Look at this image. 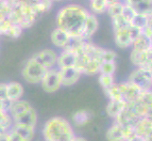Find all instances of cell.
I'll return each instance as SVG.
<instances>
[{"mask_svg": "<svg viewBox=\"0 0 152 141\" xmlns=\"http://www.w3.org/2000/svg\"><path fill=\"white\" fill-rule=\"evenodd\" d=\"M89 9L77 3L64 5L56 14V25L73 38H80Z\"/></svg>", "mask_w": 152, "mask_h": 141, "instance_id": "cell-1", "label": "cell"}, {"mask_svg": "<svg viewBox=\"0 0 152 141\" xmlns=\"http://www.w3.org/2000/svg\"><path fill=\"white\" fill-rule=\"evenodd\" d=\"M45 141H74L76 134L69 121L61 117H54L45 122L43 129Z\"/></svg>", "mask_w": 152, "mask_h": 141, "instance_id": "cell-2", "label": "cell"}, {"mask_svg": "<svg viewBox=\"0 0 152 141\" xmlns=\"http://www.w3.org/2000/svg\"><path fill=\"white\" fill-rule=\"evenodd\" d=\"M8 17L13 24L20 25L24 30L31 27L39 19L38 15L34 12L32 3L26 0L15 4Z\"/></svg>", "mask_w": 152, "mask_h": 141, "instance_id": "cell-3", "label": "cell"}, {"mask_svg": "<svg viewBox=\"0 0 152 141\" xmlns=\"http://www.w3.org/2000/svg\"><path fill=\"white\" fill-rule=\"evenodd\" d=\"M46 71L48 69L42 66L32 56H30L24 64L21 74H22L23 79L27 83L36 85L41 83Z\"/></svg>", "mask_w": 152, "mask_h": 141, "instance_id": "cell-4", "label": "cell"}, {"mask_svg": "<svg viewBox=\"0 0 152 141\" xmlns=\"http://www.w3.org/2000/svg\"><path fill=\"white\" fill-rule=\"evenodd\" d=\"M142 34V30L136 28L132 25H129L128 27L113 31L114 43L120 49L129 48L132 47L133 41Z\"/></svg>", "mask_w": 152, "mask_h": 141, "instance_id": "cell-5", "label": "cell"}, {"mask_svg": "<svg viewBox=\"0 0 152 141\" xmlns=\"http://www.w3.org/2000/svg\"><path fill=\"white\" fill-rule=\"evenodd\" d=\"M128 81L142 90H152V72L144 67H136L129 74Z\"/></svg>", "mask_w": 152, "mask_h": 141, "instance_id": "cell-6", "label": "cell"}, {"mask_svg": "<svg viewBox=\"0 0 152 141\" xmlns=\"http://www.w3.org/2000/svg\"><path fill=\"white\" fill-rule=\"evenodd\" d=\"M40 84L43 87V90L48 93H54L59 90L61 87H62L61 83L59 69L57 67L48 69L45 72Z\"/></svg>", "mask_w": 152, "mask_h": 141, "instance_id": "cell-7", "label": "cell"}, {"mask_svg": "<svg viewBox=\"0 0 152 141\" xmlns=\"http://www.w3.org/2000/svg\"><path fill=\"white\" fill-rule=\"evenodd\" d=\"M134 134V127L123 126L117 122L108 129L106 133V138L108 141H127Z\"/></svg>", "mask_w": 152, "mask_h": 141, "instance_id": "cell-8", "label": "cell"}, {"mask_svg": "<svg viewBox=\"0 0 152 141\" xmlns=\"http://www.w3.org/2000/svg\"><path fill=\"white\" fill-rule=\"evenodd\" d=\"M58 52L51 48H45L41 51L36 52L32 56L35 60H37L39 63L44 66L45 69H52L57 67V59H58Z\"/></svg>", "mask_w": 152, "mask_h": 141, "instance_id": "cell-9", "label": "cell"}, {"mask_svg": "<svg viewBox=\"0 0 152 141\" xmlns=\"http://www.w3.org/2000/svg\"><path fill=\"white\" fill-rule=\"evenodd\" d=\"M59 72L61 86L64 87H71L75 85L82 75L81 72L77 69L75 66L60 68Z\"/></svg>", "mask_w": 152, "mask_h": 141, "instance_id": "cell-10", "label": "cell"}, {"mask_svg": "<svg viewBox=\"0 0 152 141\" xmlns=\"http://www.w3.org/2000/svg\"><path fill=\"white\" fill-rule=\"evenodd\" d=\"M72 38L73 37H71L66 31L62 30L57 27L50 34L51 43L53 44L54 47H56V48L60 50H64L68 48V46L71 43Z\"/></svg>", "mask_w": 152, "mask_h": 141, "instance_id": "cell-11", "label": "cell"}, {"mask_svg": "<svg viewBox=\"0 0 152 141\" xmlns=\"http://www.w3.org/2000/svg\"><path fill=\"white\" fill-rule=\"evenodd\" d=\"M118 86L120 88V91H121L123 100L127 103L136 101L140 97L141 94H142V92L145 91L129 81L119 83Z\"/></svg>", "mask_w": 152, "mask_h": 141, "instance_id": "cell-12", "label": "cell"}, {"mask_svg": "<svg viewBox=\"0 0 152 141\" xmlns=\"http://www.w3.org/2000/svg\"><path fill=\"white\" fill-rule=\"evenodd\" d=\"M99 27V21L97 15L92 12H89L88 16L85 20L83 29L81 32V39L84 40H91L93 36L96 33Z\"/></svg>", "mask_w": 152, "mask_h": 141, "instance_id": "cell-13", "label": "cell"}, {"mask_svg": "<svg viewBox=\"0 0 152 141\" xmlns=\"http://www.w3.org/2000/svg\"><path fill=\"white\" fill-rule=\"evenodd\" d=\"M38 116L36 113L35 109L30 106L28 109H27L23 113L19 114L18 116L12 118L13 124H21V125H28V126L35 127L37 123Z\"/></svg>", "mask_w": 152, "mask_h": 141, "instance_id": "cell-14", "label": "cell"}, {"mask_svg": "<svg viewBox=\"0 0 152 141\" xmlns=\"http://www.w3.org/2000/svg\"><path fill=\"white\" fill-rule=\"evenodd\" d=\"M123 2L132 7L136 13L152 16V0H124Z\"/></svg>", "mask_w": 152, "mask_h": 141, "instance_id": "cell-15", "label": "cell"}, {"mask_svg": "<svg viewBox=\"0 0 152 141\" xmlns=\"http://www.w3.org/2000/svg\"><path fill=\"white\" fill-rule=\"evenodd\" d=\"M76 64V54L70 49L61 50L58 54L57 59V68H64V67H73Z\"/></svg>", "mask_w": 152, "mask_h": 141, "instance_id": "cell-16", "label": "cell"}, {"mask_svg": "<svg viewBox=\"0 0 152 141\" xmlns=\"http://www.w3.org/2000/svg\"><path fill=\"white\" fill-rule=\"evenodd\" d=\"M134 133L144 138H146L152 133V119L143 117L134 125Z\"/></svg>", "mask_w": 152, "mask_h": 141, "instance_id": "cell-17", "label": "cell"}, {"mask_svg": "<svg viewBox=\"0 0 152 141\" xmlns=\"http://www.w3.org/2000/svg\"><path fill=\"white\" fill-rule=\"evenodd\" d=\"M7 98L10 102L20 100L24 94V87L18 82H10L6 86Z\"/></svg>", "mask_w": 152, "mask_h": 141, "instance_id": "cell-18", "label": "cell"}, {"mask_svg": "<svg viewBox=\"0 0 152 141\" xmlns=\"http://www.w3.org/2000/svg\"><path fill=\"white\" fill-rule=\"evenodd\" d=\"M127 106V102L124 100H110L106 107V112L112 119H115Z\"/></svg>", "mask_w": 152, "mask_h": 141, "instance_id": "cell-19", "label": "cell"}, {"mask_svg": "<svg viewBox=\"0 0 152 141\" xmlns=\"http://www.w3.org/2000/svg\"><path fill=\"white\" fill-rule=\"evenodd\" d=\"M35 127L28 126V125H21V124H13L12 129L14 132H16L24 141H31L34 137Z\"/></svg>", "mask_w": 152, "mask_h": 141, "instance_id": "cell-20", "label": "cell"}, {"mask_svg": "<svg viewBox=\"0 0 152 141\" xmlns=\"http://www.w3.org/2000/svg\"><path fill=\"white\" fill-rule=\"evenodd\" d=\"M108 7L107 0H89V12L96 15L106 13Z\"/></svg>", "mask_w": 152, "mask_h": 141, "instance_id": "cell-21", "label": "cell"}, {"mask_svg": "<svg viewBox=\"0 0 152 141\" xmlns=\"http://www.w3.org/2000/svg\"><path fill=\"white\" fill-rule=\"evenodd\" d=\"M92 118L91 113L87 110H78L76 113H74L72 117L73 122L76 126H83L87 124Z\"/></svg>", "mask_w": 152, "mask_h": 141, "instance_id": "cell-22", "label": "cell"}, {"mask_svg": "<svg viewBox=\"0 0 152 141\" xmlns=\"http://www.w3.org/2000/svg\"><path fill=\"white\" fill-rule=\"evenodd\" d=\"M132 47V50L136 51V52L145 51V50H148V48H150L149 40L144 34H142L133 41Z\"/></svg>", "mask_w": 152, "mask_h": 141, "instance_id": "cell-23", "label": "cell"}, {"mask_svg": "<svg viewBox=\"0 0 152 141\" xmlns=\"http://www.w3.org/2000/svg\"><path fill=\"white\" fill-rule=\"evenodd\" d=\"M124 7H125V3L123 1H118V2L113 3L108 7L106 13L111 17V19L120 16V15H122V13H123Z\"/></svg>", "mask_w": 152, "mask_h": 141, "instance_id": "cell-24", "label": "cell"}, {"mask_svg": "<svg viewBox=\"0 0 152 141\" xmlns=\"http://www.w3.org/2000/svg\"><path fill=\"white\" fill-rule=\"evenodd\" d=\"M99 66L100 63L96 59H91L86 64L82 71V74L85 75H97L99 74Z\"/></svg>", "mask_w": 152, "mask_h": 141, "instance_id": "cell-25", "label": "cell"}, {"mask_svg": "<svg viewBox=\"0 0 152 141\" xmlns=\"http://www.w3.org/2000/svg\"><path fill=\"white\" fill-rule=\"evenodd\" d=\"M148 18L149 17L145 16V15L136 13L134 18L132 19V22H130V25H132V27H136V28H138V29L143 31L146 27V25H148Z\"/></svg>", "mask_w": 152, "mask_h": 141, "instance_id": "cell-26", "label": "cell"}, {"mask_svg": "<svg viewBox=\"0 0 152 141\" xmlns=\"http://www.w3.org/2000/svg\"><path fill=\"white\" fill-rule=\"evenodd\" d=\"M106 95L109 97L110 100H123L121 91H120V88L118 84H113L111 87L107 88V90H104Z\"/></svg>", "mask_w": 152, "mask_h": 141, "instance_id": "cell-27", "label": "cell"}, {"mask_svg": "<svg viewBox=\"0 0 152 141\" xmlns=\"http://www.w3.org/2000/svg\"><path fill=\"white\" fill-rule=\"evenodd\" d=\"M116 71V63L115 61L101 62L99 66V74H114Z\"/></svg>", "mask_w": 152, "mask_h": 141, "instance_id": "cell-28", "label": "cell"}, {"mask_svg": "<svg viewBox=\"0 0 152 141\" xmlns=\"http://www.w3.org/2000/svg\"><path fill=\"white\" fill-rule=\"evenodd\" d=\"M98 82L102 88L105 90L107 88L111 87L113 84H115V80H114V76L113 74H99L98 77Z\"/></svg>", "mask_w": 152, "mask_h": 141, "instance_id": "cell-29", "label": "cell"}, {"mask_svg": "<svg viewBox=\"0 0 152 141\" xmlns=\"http://www.w3.org/2000/svg\"><path fill=\"white\" fill-rule=\"evenodd\" d=\"M112 25H113V30L115 31V30L128 27L129 25H130V24L123 17V15H120V16L114 17L112 19Z\"/></svg>", "mask_w": 152, "mask_h": 141, "instance_id": "cell-30", "label": "cell"}, {"mask_svg": "<svg viewBox=\"0 0 152 141\" xmlns=\"http://www.w3.org/2000/svg\"><path fill=\"white\" fill-rule=\"evenodd\" d=\"M12 25L13 23L10 20L9 17H5L2 20H0V37L1 36H6L7 37Z\"/></svg>", "mask_w": 152, "mask_h": 141, "instance_id": "cell-31", "label": "cell"}, {"mask_svg": "<svg viewBox=\"0 0 152 141\" xmlns=\"http://www.w3.org/2000/svg\"><path fill=\"white\" fill-rule=\"evenodd\" d=\"M116 59H117V54L113 50L104 48L100 56V63L101 62H107V61H115Z\"/></svg>", "mask_w": 152, "mask_h": 141, "instance_id": "cell-32", "label": "cell"}, {"mask_svg": "<svg viewBox=\"0 0 152 141\" xmlns=\"http://www.w3.org/2000/svg\"><path fill=\"white\" fill-rule=\"evenodd\" d=\"M122 15H123V17L130 24V22H132V19L136 15V12L130 6H129V5H127V4H125Z\"/></svg>", "mask_w": 152, "mask_h": 141, "instance_id": "cell-33", "label": "cell"}, {"mask_svg": "<svg viewBox=\"0 0 152 141\" xmlns=\"http://www.w3.org/2000/svg\"><path fill=\"white\" fill-rule=\"evenodd\" d=\"M6 83H0V101H9L6 92Z\"/></svg>", "mask_w": 152, "mask_h": 141, "instance_id": "cell-34", "label": "cell"}, {"mask_svg": "<svg viewBox=\"0 0 152 141\" xmlns=\"http://www.w3.org/2000/svg\"><path fill=\"white\" fill-rule=\"evenodd\" d=\"M9 134H10V141H24V139L16 132H14L12 129H10L9 131Z\"/></svg>", "mask_w": 152, "mask_h": 141, "instance_id": "cell-35", "label": "cell"}, {"mask_svg": "<svg viewBox=\"0 0 152 141\" xmlns=\"http://www.w3.org/2000/svg\"><path fill=\"white\" fill-rule=\"evenodd\" d=\"M127 141H145V139L142 137H140V135L136 134L135 133L130 137Z\"/></svg>", "mask_w": 152, "mask_h": 141, "instance_id": "cell-36", "label": "cell"}, {"mask_svg": "<svg viewBox=\"0 0 152 141\" xmlns=\"http://www.w3.org/2000/svg\"><path fill=\"white\" fill-rule=\"evenodd\" d=\"M0 141H10L9 132H5V133L0 134Z\"/></svg>", "mask_w": 152, "mask_h": 141, "instance_id": "cell-37", "label": "cell"}, {"mask_svg": "<svg viewBox=\"0 0 152 141\" xmlns=\"http://www.w3.org/2000/svg\"><path fill=\"white\" fill-rule=\"evenodd\" d=\"M146 27H148L150 31H152V16H150L148 18V25H146Z\"/></svg>", "mask_w": 152, "mask_h": 141, "instance_id": "cell-38", "label": "cell"}, {"mask_svg": "<svg viewBox=\"0 0 152 141\" xmlns=\"http://www.w3.org/2000/svg\"><path fill=\"white\" fill-rule=\"evenodd\" d=\"M74 141H87V139H85L84 137H76Z\"/></svg>", "mask_w": 152, "mask_h": 141, "instance_id": "cell-39", "label": "cell"}, {"mask_svg": "<svg viewBox=\"0 0 152 141\" xmlns=\"http://www.w3.org/2000/svg\"><path fill=\"white\" fill-rule=\"evenodd\" d=\"M118 1H121V0H107V2H108V4H109V6H110L111 4L115 3V2H118Z\"/></svg>", "mask_w": 152, "mask_h": 141, "instance_id": "cell-40", "label": "cell"}, {"mask_svg": "<svg viewBox=\"0 0 152 141\" xmlns=\"http://www.w3.org/2000/svg\"><path fill=\"white\" fill-rule=\"evenodd\" d=\"M148 39V40H149V44H150V47H152V34H150L148 37H146Z\"/></svg>", "mask_w": 152, "mask_h": 141, "instance_id": "cell-41", "label": "cell"}, {"mask_svg": "<svg viewBox=\"0 0 152 141\" xmlns=\"http://www.w3.org/2000/svg\"><path fill=\"white\" fill-rule=\"evenodd\" d=\"M5 17H7V16H6V15H5L3 12H2V10L0 9V20H2V19H3V18H5Z\"/></svg>", "mask_w": 152, "mask_h": 141, "instance_id": "cell-42", "label": "cell"}, {"mask_svg": "<svg viewBox=\"0 0 152 141\" xmlns=\"http://www.w3.org/2000/svg\"><path fill=\"white\" fill-rule=\"evenodd\" d=\"M145 141H152V133L148 135V137L145 138Z\"/></svg>", "mask_w": 152, "mask_h": 141, "instance_id": "cell-43", "label": "cell"}, {"mask_svg": "<svg viewBox=\"0 0 152 141\" xmlns=\"http://www.w3.org/2000/svg\"><path fill=\"white\" fill-rule=\"evenodd\" d=\"M26 1H28L29 3H37V2H40L41 0H26Z\"/></svg>", "mask_w": 152, "mask_h": 141, "instance_id": "cell-44", "label": "cell"}, {"mask_svg": "<svg viewBox=\"0 0 152 141\" xmlns=\"http://www.w3.org/2000/svg\"><path fill=\"white\" fill-rule=\"evenodd\" d=\"M53 3H61V2H64L65 0H51Z\"/></svg>", "mask_w": 152, "mask_h": 141, "instance_id": "cell-45", "label": "cell"}, {"mask_svg": "<svg viewBox=\"0 0 152 141\" xmlns=\"http://www.w3.org/2000/svg\"><path fill=\"white\" fill-rule=\"evenodd\" d=\"M146 69H148L149 71H151V72H152V62H151V63H150L148 67H146Z\"/></svg>", "mask_w": 152, "mask_h": 141, "instance_id": "cell-46", "label": "cell"}, {"mask_svg": "<svg viewBox=\"0 0 152 141\" xmlns=\"http://www.w3.org/2000/svg\"><path fill=\"white\" fill-rule=\"evenodd\" d=\"M65 1H68V2H72V1H74V0H65Z\"/></svg>", "mask_w": 152, "mask_h": 141, "instance_id": "cell-47", "label": "cell"}, {"mask_svg": "<svg viewBox=\"0 0 152 141\" xmlns=\"http://www.w3.org/2000/svg\"><path fill=\"white\" fill-rule=\"evenodd\" d=\"M2 1H3V0H0V3H1V2H2Z\"/></svg>", "mask_w": 152, "mask_h": 141, "instance_id": "cell-48", "label": "cell"}]
</instances>
